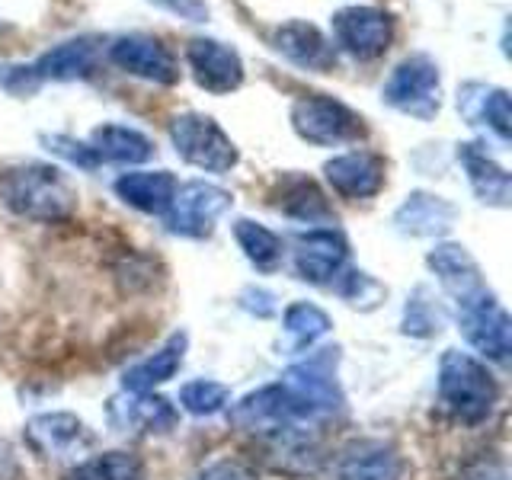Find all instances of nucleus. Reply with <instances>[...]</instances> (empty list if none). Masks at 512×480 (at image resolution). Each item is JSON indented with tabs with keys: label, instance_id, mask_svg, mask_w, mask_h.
Returning a JSON list of instances; mask_svg holds the SVG:
<instances>
[{
	"label": "nucleus",
	"instance_id": "1",
	"mask_svg": "<svg viewBox=\"0 0 512 480\" xmlns=\"http://www.w3.org/2000/svg\"><path fill=\"white\" fill-rule=\"evenodd\" d=\"M0 202L23 221L55 224L74 215L77 189L52 164H13L0 170Z\"/></svg>",
	"mask_w": 512,
	"mask_h": 480
},
{
	"label": "nucleus",
	"instance_id": "2",
	"mask_svg": "<svg viewBox=\"0 0 512 480\" xmlns=\"http://www.w3.org/2000/svg\"><path fill=\"white\" fill-rule=\"evenodd\" d=\"M439 400L464 426H480L500 404V384L471 352L448 349L439 362Z\"/></svg>",
	"mask_w": 512,
	"mask_h": 480
},
{
	"label": "nucleus",
	"instance_id": "3",
	"mask_svg": "<svg viewBox=\"0 0 512 480\" xmlns=\"http://www.w3.org/2000/svg\"><path fill=\"white\" fill-rule=\"evenodd\" d=\"M336 362H340V349H317L314 356L292 365L282 375V384L288 394L295 397L301 410L304 426H317L330 420L333 413L343 410V391L336 381Z\"/></svg>",
	"mask_w": 512,
	"mask_h": 480
},
{
	"label": "nucleus",
	"instance_id": "4",
	"mask_svg": "<svg viewBox=\"0 0 512 480\" xmlns=\"http://www.w3.org/2000/svg\"><path fill=\"white\" fill-rule=\"evenodd\" d=\"M292 128L298 138L317 148H333V144H349L365 135V122L359 112L346 103L333 100L327 93H308L292 106Z\"/></svg>",
	"mask_w": 512,
	"mask_h": 480
},
{
	"label": "nucleus",
	"instance_id": "5",
	"mask_svg": "<svg viewBox=\"0 0 512 480\" xmlns=\"http://www.w3.org/2000/svg\"><path fill=\"white\" fill-rule=\"evenodd\" d=\"M170 141L176 154L186 164L208 170V173H228L237 164L234 141L221 132V125L202 112H183L170 122Z\"/></svg>",
	"mask_w": 512,
	"mask_h": 480
},
{
	"label": "nucleus",
	"instance_id": "6",
	"mask_svg": "<svg viewBox=\"0 0 512 480\" xmlns=\"http://www.w3.org/2000/svg\"><path fill=\"white\" fill-rule=\"evenodd\" d=\"M381 100L404 116L429 122L439 112V68L429 55H410L384 80Z\"/></svg>",
	"mask_w": 512,
	"mask_h": 480
},
{
	"label": "nucleus",
	"instance_id": "7",
	"mask_svg": "<svg viewBox=\"0 0 512 480\" xmlns=\"http://www.w3.org/2000/svg\"><path fill=\"white\" fill-rule=\"evenodd\" d=\"M231 192L215 183L192 180L186 186H176V196L167 208V231L202 240L215 231V221L231 208Z\"/></svg>",
	"mask_w": 512,
	"mask_h": 480
},
{
	"label": "nucleus",
	"instance_id": "8",
	"mask_svg": "<svg viewBox=\"0 0 512 480\" xmlns=\"http://www.w3.org/2000/svg\"><path fill=\"white\" fill-rule=\"evenodd\" d=\"M228 420L231 426L244 432H256V436H276V432H285V429H308L301 420L295 397L288 394L282 381L266 384V388L240 397L228 410Z\"/></svg>",
	"mask_w": 512,
	"mask_h": 480
},
{
	"label": "nucleus",
	"instance_id": "9",
	"mask_svg": "<svg viewBox=\"0 0 512 480\" xmlns=\"http://www.w3.org/2000/svg\"><path fill=\"white\" fill-rule=\"evenodd\" d=\"M404 458L384 439H356L327 461L324 480H400Z\"/></svg>",
	"mask_w": 512,
	"mask_h": 480
},
{
	"label": "nucleus",
	"instance_id": "10",
	"mask_svg": "<svg viewBox=\"0 0 512 480\" xmlns=\"http://www.w3.org/2000/svg\"><path fill=\"white\" fill-rule=\"evenodd\" d=\"M333 39L346 55L359 61H372L391 48L394 20L375 7H346L340 13H333Z\"/></svg>",
	"mask_w": 512,
	"mask_h": 480
},
{
	"label": "nucleus",
	"instance_id": "11",
	"mask_svg": "<svg viewBox=\"0 0 512 480\" xmlns=\"http://www.w3.org/2000/svg\"><path fill=\"white\" fill-rule=\"evenodd\" d=\"M458 327L480 356H487L493 362L506 365L512 352V330H509V314L503 311V304L496 301L493 292L484 298L468 301L458 308Z\"/></svg>",
	"mask_w": 512,
	"mask_h": 480
},
{
	"label": "nucleus",
	"instance_id": "12",
	"mask_svg": "<svg viewBox=\"0 0 512 480\" xmlns=\"http://www.w3.org/2000/svg\"><path fill=\"white\" fill-rule=\"evenodd\" d=\"M349 260V244L336 228H311L295 234V272L314 285H333Z\"/></svg>",
	"mask_w": 512,
	"mask_h": 480
},
{
	"label": "nucleus",
	"instance_id": "13",
	"mask_svg": "<svg viewBox=\"0 0 512 480\" xmlns=\"http://www.w3.org/2000/svg\"><path fill=\"white\" fill-rule=\"evenodd\" d=\"M109 61L116 64V68H122L125 74H135L160 87H170L180 80V64H176L173 52L154 36H144V32H132V36H122L112 42Z\"/></svg>",
	"mask_w": 512,
	"mask_h": 480
},
{
	"label": "nucleus",
	"instance_id": "14",
	"mask_svg": "<svg viewBox=\"0 0 512 480\" xmlns=\"http://www.w3.org/2000/svg\"><path fill=\"white\" fill-rule=\"evenodd\" d=\"M186 61L196 84L215 96H224L244 84V61L231 45L218 39H192L186 45Z\"/></svg>",
	"mask_w": 512,
	"mask_h": 480
},
{
	"label": "nucleus",
	"instance_id": "15",
	"mask_svg": "<svg viewBox=\"0 0 512 480\" xmlns=\"http://www.w3.org/2000/svg\"><path fill=\"white\" fill-rule=\"evenodd\" d=\"M26 442L42 458H74L93 445V436L74 413H42L26 423Z\"/></svg>",
	"mask_w": 512,
	"mask_h": 480
},
{
	"label": "nucleus",
	"instance_id": "16",
	"mask_svg": "<svg viewBox=\"0 0 512 480\" xmlns=\"http://www.w3.org/2000/svg\"><path fill=\"white\" fill-rule=\"evenodd\" d=\"M426 263L432 272H436V279L442 282L445 292L452 295V301L458 304V308L468 301L484 298L490 292L484 276H480L477 260L461 244H439L426 256Z\"/></svg>",
	"mask_w": 512,
	"mask_h": 480
},
{
	"label": "nucleus",
	"instance_id": "17",
	"mask_svg": "<svg viewBox=\"0 0 512 480\" xmlns=\"http://www.w3.org/2000/svg\"><path fill=\"white\" fill-rule=\"evenodd\" d=\"M324 176L343 199H372L384 186V157L372 151H349L327 160Z\"/></svg>",
	"mask_w": 512,
	"mask_h": 480
},
{
	"label": "nucleus",
	"instance_id": "18",
	"mask_svg": "<svg viewBox=\"0 0 512 480\" xmlns=\"http://www.w3.org/2000/svg\"><path fill=\"white\" fill-rule=\"evenodd\" d=\"M272 48L288 58L292 64H298V68L304 71H314V74H327L336 68V52L333 45L320 36V29L304 23V20H292L279 26L276 32H272Z\"/></svg>",
	"mask_w": 512,
	"mask_h": 480
},
{
	"label": "nucleus",
	"instance_id": "19",
	"mask_svg": "<svg viewBox=\"0 0 512 480\" xmlns=\"http://www.w3.org/2000/svg\"><path fill=\"white\" fill-rule=\"evenodd\" d=\"M455 218L458 212L452 202L432 196V192H413L394 212V228L407 237H439L445 231H452Z\"/></svg>",
	"mask_w": 512,
	"mask_h": 480
},
{
	"label": "nucleus",
	"instance_id": "20",
	"mask_svg": "<svg viewBox=\"0 0 512 480\" xmlns=\"http://www.w3.org/2000/svg\"><path fill=\"white\" fill-rule=\"evenodd\" d=\"M176 176L170 170H135L122 173L116 180V196L138 208L144 215H167V208L176 196Z\"/></svg>",
	"mask_w": 512,
	"mask_h": 480
},
{
	"label": "nucleus",
	"instance_id": "21",
	"mask_svg": "<svg viewBox=\"0 0 512 480\" xmlns=\"http://www.w3.org/2000/svg\"><path fill=\"white\" fill-rule=\"evenodd\" d=\"M90 148L96 154L100 164H122V167H132V164H144V160L154 157V144L148 135H141L138 128H128V125H100L93 128L90 135Z\"/></svg>",
	"mask_w": 512,
	"mask_h": 480
},
{
	"label": "nucleus",
	"instance_id": "22",
	"mask_svg": "<svg viewBox=\"0 0 512 480\" xmlns=\"http://www.w3.org/2000/svg\"><path fill=\"white\" fill-rule=\"evenodd\" d=\"M109 416L119 429H144V432H170L180 423V413L173 410L170 400L157 394H135L128 400H112Z\"/></svg>",
	"mask_w": 512,
	"mask_h": 480
},
{
	"label": "nucleus",
	"instance_id": "23",
	"mask_svg": "<svg viewBox=\"0 0 512 480\" xmlns=\"http://www.w3.org/2000/svg\"><path fill=\"white\" fill-rule=\"evenodd\" d=\"M458 109L471 125H487L490 132L509 141L512 122H509V93L500 87H484V84H468L458 93Z\"/></svg>",
	"mask_w": 512,
	"mask_h": 480
},
{
	"label": "nucleus",
	"instance_id": "24",
	"mask_svg": "<svg viewBox=\"0 0 512 480\" xmlns=\"http://www.w3.org/2000/svg\"><path fill=\"white\" fill-rule=\"evenodd\" d=\"M183 352H186V333H173L170 340L160 346L154 356H148L144 362L132 365L122 375V388L128 394H148L157 384L170 381L183 365Z\"/></svg>",
	"mask_w": 512,
	"mask_h": 480
},
{
	"label": "nucleus",
	"instance_id": "25",
	"mask_svg": "<svg viewBox=\"0 0 512 480\" xmlns=\"http://www.w3.org/2000/svg\"><path fill=\"white\" fill-rule=\"evenodd\" d=\"M458 160L464 164V170H468V183L480 202L493 208L509 205L512 183H509V173L496 164V160H490L484 151H477V144H461Z\"/></svg>",
	"mask_w": 512,
	"mask_h": 480
},
{
	"label": "nucleus",
	"instance_id": "26",
	"mask_svg": "<svg viewBox=\"0 0 512 480\" xmlns=\"http://www.w3.org/2000/svg\"><path fill=\"white\" fill-rule=\"evenodd\" d=\"M272 205L295 221H308V224L333 221V208H330L327 196L317 189L314 180H308V176H288V180H282L279 192L272 196Z\"/></svg>",
	"mask_w": 512,
	"mask_h": 480
},
{
	"label": "nucleus",
	"instance_id": "27",
	"mask_svg": "<svg viewBox=\"0 0 512 480\" xmlns=\"http://www.w3.org/2000/svg\"><path fill=\"white\" fill-rule=\"evenodd\" d=\"M96 64V45L93 39H71L55 45L52 52H45L32 71H36L39 80H77L87 77Z\"/></svg>",
	"mask_w": 512,
	"mask_h": 480
},
{
	"label": "nucleus",
	"instance_id": "28",
	"mask_svg": "<svg viewBox=\"0 0 512 480\" xmlns=\"http://www.w3.org/2000/svg\"><path fill=\"white\" fill-rule=\"evenodd\" d=\"M234 240L240 244V250H244L250 266H256L260 272H276L282 266L285 247H282V237L276 231H269L250 218H237L234 221Z\"/></svg>",
	"mask_w": 512,
	"mask_h": 480
},
{
	"label": "nucleus",
	"instance_id": "29",
	"mask_svg": "<svg viewBox=\"0 0 512 480\" xmlns=\"http://www.w3.org/2000/svg\"><path fill=\"white\" fill-rule=\"evenodd\" d=\"M68 480H144V464L132 452H103L80 461Z\"/></svg>",
	"mask_w": 512,
	"mask_h": 480
},
{
	"label": "nucleus",
	"instance_id": "30",
	"mask_svg": "<svg viewBox=\"0 0 512 480\" xmlns=\"http://www.w3.org/2000/svg\"><path fill=\"white\" fill-rule=\"evenodd\" d=\"M282 324H285V333H288V343H292V349H311L320 336L330 333V317L320 311L317 304H308V301L288 304Z\"/></svg>",
	"mask_w": 512,
	"mask_h": 480
},
{
	"label": "nucleus",
	"instance_id": "31",
	"mask_svg": "<svg viewBox=\"0 0 512 480\" xmlns=\"http://www.w3.org/2000/svg\"><path fill=\"white\" fill-rule=\"evenodd\" d=\"M231 391L224 388L221 381H189L180 388V404L183 410H189L192 416H215L218 410L228 407Z\"/></svg>",
	"mask_w": 512,
	"mask_h": 480
},
{
	"label": "nucleus",
	"instance_id": "32",
	"mask_svg": "<svg viewBox=\"0 0 512 480\" xmlns=\"http://www.w3.org/2000/svg\"><path fill=\"white\" fill-rule=\"evenodd\" d=\"M42 141L48 144V151L64 157L68 164H74L80 170H96V167H100V160H96V154H93V148H90L87 141H74L68 135H45Z\"/></svg>",
	"mask_w": 512,
	"mask_h": 480
},
{
	"label": "nucleus",
	"instance_id": "33",
	"mask_svg": "<svg viewBox=\"0 0 512 480\" xmlns=\"http://www.w3.org/2000/svg\"><path fill=\"white\" fill-rule=\"evenodd\" d=\"M42 80L32 71V64H4L0 68V87L13 96H29L39 90Z\"/></svg>",
	"mask_w": 512,
	"mask_h": 480
},
{
	"label": "nucleus",
	"instance_id": "34",
	"mask_svg": "<svg viewBox=\"0 0 512 480\" xmlns=\"http://www.w3.org/2000/svg\"><path fill=\"white\" fill-rule=\"evenodd\" d=\"M192 480H253V474L247 464H240L234 458H221L215 464H208V468H202Z\"/></svg>",
	"mask_w": 512,
	"mask_h": 480
},
{
	"label": "nucleus",
	"instance_id": "35",
	"mask_svg": "<svg viewBox=\"0 0 512 480\" xmlns=\"http://www.w3.org/2000/svg\"><path fill=\"white\" fill-rule=\"evenodd\" d=\"M151 4L164 7L176 16H183V20L189 23H205L208 20V7L202 4V0H151Z\"/></svg>",
	"mask_w": 512,
	"mask_h": 480
}]
</instances>
